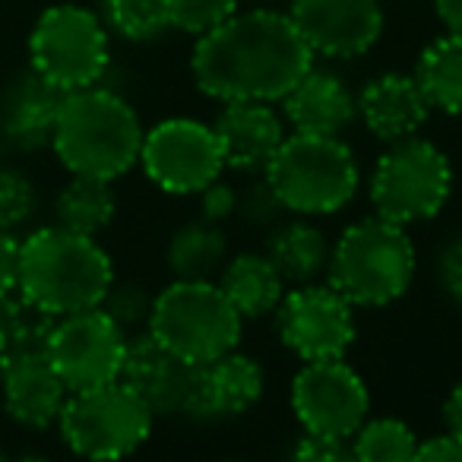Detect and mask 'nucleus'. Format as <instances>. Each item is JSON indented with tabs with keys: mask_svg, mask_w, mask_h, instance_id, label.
I'll use <instances>...</instances> for the list:
<instances>
[{
	"mask_svg": "<svg viewBox=\"0 0 462 462\" xmlns=\"http://www.w3.org/2000/svg\"><path fill=\"white\" fill-rule=\"evenodd\" d=\"M449 190H453V165L447 152L418 134L386 143L367 180L374 212L405 228L440 216Z\"/></svg>",
	"mask_w": 462,
	"mask_h": 462,
	"instance_id": "obj_7",
	"label": "nucleus"
},
{
	"mask_svg": "<svg viewBox=\"0 0 462 462\" xmlns=\"http://www.w3.org/2000/svg\"><path fill=\"white\" fill-rule=\"evenodd\" d=\"M282 346L301 361L346 358L355 342V308L333 285H291L276 308Z\"/></svg>",
	"mask_w": 462,
	"mask_h": 462,
	"instance_id": "obj_13",
	"label": "nucleus"
},
{
	"mask_svg": "<svg viewBox=\"0 0 462 462\" xmlns=\"http://www.w3.org/2000/svg\"><path fill=\"white\" fill-rule=\"evenodd\" d=\"M143 121L136 108L102 86L67 92L51 149L70 174L117 180L140 162Z\"/></svg>",
	"mask_w": 462,
	"mask_h": 462,
	"instance_id": "obj_3",
	"label": "nucleus"
},
{
	"mask_svg": "<svg viewBox=\"0 0 462 462\" xmlns=\"http://www.w3.org/2000/svg\"><path fill=\"white\" fill-rule=\"evenodd\" d=\"M235 209H238V190L228 180L216 178L199 190V218H206V222L222 225L225 218L235 216Z\"/></svg>",
	"mask_w": 462,
	"mask_h": 462,
	"instance_id": "obj_36",
	"label": "nucleus"
},
{
	"mask_svg": "<svg viewBox=\"0 0 462 462\" xmlns=\"http://www.w3.org/2000/svg\"><path fill=\"white\" fill-rule=\"evenodd\" d=\"M241 0H168V14H171V29L187 35H203L225 23L231 14H238Z\"/></svg>",
	"mask_w": 462,
	"mask_h": 462,
	"instance_id": "obj_32",
	"label": "nucleus"
},
{
	"mask_svg": "<svg viewBox=\"0 0 462 462\" xmlns=\"http://www.w3.org/2000/svg\"><path fill=\"white\" fill-rule=\"evenodd\" d=\"M266 257L282 273L285 285H308L317 282L320 273H327L329 245L317 225L295 218V222L273 225L266 238Z\"/></svg>",
	"mask_w": 462,
	"mask_h": 462,
	"instance_id": "obj_23",
	"label": "nucleus"
},
{
	"mask_svg": "<svg viewBox=\"0 0 462 462\" xmlns=\"http://www.w3.org/2000/svg\"><path fill=\"white\" fill-rule=\"evenodd\" d=\"M140 165L159 190L187 197L222 178L225 155L212 124L168 117L143 134Z\"/></svg>",
	"mask_w": 462,
	"mask_h": 462,
	"instance_id": "obj_10",
	"label": "nucleus"
},
{
	"mask_svg": "<svg viewBox=\"0 0 462 462\" xmlns=\"http://www.w3.org/2000/svg\"><path fill=\"white\" fill-rule=\"evenodd\" d=\"M310 64L314 51L291 16L270 7L231 14L197 35L190 54L193 83L216 102H282Z\"/></svg>",
	"mask_w": 462,
	"mask_h": 462,
	"instance_id": "obj_1",
	"label": "nucleus"
},
{
	"mask_svg": "<svg viewBox=\"0 0 462 462\" xmlns=\"http://www.w3.org/2000/svg\"><path fill=\"white\" fill-rule=\"evenodd\" d=\"M127 333L102 308L58 317L48 342V361L70 393L92 390L121 377Z\"/></svg>",
	"mask_w": 462,
	"mask_h": 462,
	"instance_id": "obj_12",
	"label": "nucleus"
},
{
	"mask_svg": "<svg viewBox=\"0 0 462 462\" xmlns=\"http://www.w3.org/2000/svg\"><path fill=\"white\" fill-rule=\"evenodd\" d=\"M155 415L121 380L70 393L58 428L64 443L86 459H124L152 434Z\"/></svg>",
	"mask_w": 462,
	"mask_h": 462,
	"instance_id": "obj_8",
	"label": "nucleus"
},
{
	"mask_svg": "<svg viewBox=\"0 0 462 462\" xmlns=\"http://www.w3.org/2000/svg\"><path fill=\"white\" fill-rule=\"evenodd\" d=\"M352 459L361 462H409L415 459L418 437L399 418H365L352 434Z\"/></svg>",
	"mask_w": 462,
	"mask_h": 462,
	"instance_id": "obj_28",
	"label": "nucleus"
},
{
	"mask_svg": "<svg viewBox=\"0 0 462 462\" xmlns=\"http://www.w3.org/2000/svg\"><path fill=\"white\" fill-rule=\"evenodd\" d=\"M218 289L245 320H260V317L276 314L289 285L263 251H245L222 263Z\"/></svg>",
	"mask_w": 462,
	"mask_h": 462,
	"instance_id": "obj_22",
	"label": "nucleus"
},
{
	"mask_svg": "<svg viewBox=\"0 0 462 462\" xmlns=\"http://www.w3.org/2000/svg\"><path fill=\"white\" fill-rule=\"evenodd\" d=\"M0 377H4V409L20 428L45 430L58 424L70 390L54 371L48 355L16 361V365L4 367Z\"/></svg>",
	"mask_w": 462,
	"mask_h": 462,
	"instance_id": "obj_21",
	"label": "nucleus"
},
{
	"mask_svg": "<svg viewBox=\"0 0 462 462\" xmlns=\"http://www.w3.org/2000/svg\"><path fill=\"white\" fill-rule=\"evenodd\" d=\"M193 365L162 346L149 329L127 336V352L121 365V383H127L155 418H174L184 411Z\"/></svg>",
	"mask_w": 462,
	"mask_h": 462,
	"instance_id": "obj_16",
	"label": "nucleus"
},
{
	"mask_svg": "<svg viewBox=\"0 0 462 462\" xmlns=\"http://www.w3.org/2000/svg\"><path fill=\"white\" fill-rule=\"evenodd\" d=\"M263 367L257 358L231 348L203 365H193L190 386H187L184 411L193 421H231L241 418L263 396Z\"/></svg>",
	"mask_w": 462,
	"mask_h": 462,
	"instance_id": "obj_15",
	"label": "nucleus"
},
{
	"mask_svg": "<svg viewBox=\"0 0 462 462\" xmlns=\"http://www.w3.org/2000/svg\"><path fill=\"white\" fill-rule=\"evenodd\" d=\"M415 459L421 462H462V440L453 430H443V434H430L424 440H418Z\"/></svg>",
	"mask_w": 462,
	"mask_h": 462,
	"instance_id": "obj_37",
	"label": "nucleus"
},
{
	"mask_svg": "<svg viewBox=\"0 0 462 462\" xmlns=\"http://www.w3.org/2000/svg\"><path fill=\"white\" fill-rule=\"evenodd\" d=\"M282 209L295 216H333L346 209L361 187V168L339 134H285L263 168Z\"/></svg>",
	"mask_w": 462,
	"mask_h": 462,
	"instance_id": "obj_5",
	"label": "nucleus"
},
{
	"mask_svg": "<svg viewBox=\"0 0 462 462\" xmlns=\"http://www.w3.org/2000/svg\"><path fill=\"white\" fill-rule=\"evenodd\" d=\"M291 411L308 434L352 440L371 415V393L346 358L304 361L291 380Z\"/></svg>",
	"mask_w": 462,
	"mask_h": 462,
	"instance_id": "obj_11",
	"label": "nucleus"
},
{
	"mask_svg": "<svg viewBox=\"0 0 462 462\" xmlns=\"http://www.w3.org/2000/svg\"><path fill=\"white\" fill-rule=\"evenodd\" d=\"M443 421L462 440V380L449 390L447 402H443Z\"/></svg>",
	"mask_w": 462,
	"mask_h": 462,
	"instance_id": "obj_39",
	"label": "nucleus"
},
{
	"mask_svg": "<svg viewBox=\"0 0 462 462\" xmlns=\"http://www.w3.org/2000/svg\"><path fill=\"white\" fill-rule=\"evenodd\" d=\"M54 323L58 317L42 310L20 291L0 298V371L16 361L48 355Z\"/></svg>",
	"mask_w": 462,
	"mask_h": 462,
	"instance_id": "obj_24",
	"label": "nucleus"
},
{
	"mask_svg": "<svg viewBox=\"0 0 462 462\" xmlns=\"http://www.w3.org/2000/svg\"><path fill=\"white\" fill-rule=\"evenodd\" d=\"M358 115V98L346 79L310 64L308 73L282 96V117L304 134H342Z\"/></svg>",
	"mask_w": 462,
	"mask_h": 462,
	"instance_id": "obj_19",
	"label": "nucleus"
},
{
	"mask_svg": "<svg viewBox=\"0 0 462 462\" xmlns=\"http://www.w3.org/2000/svg\"><path fill=\"white\" fill-rule=\"evenodd\" d=\"M111 282L115 266L92 235H79L54 222L20 241L16 291L51 317L98 308Z\"/></svg>",
	"mask_w": 462,
	"mask_h": 462,
	"instance_id": "obj_2",
	"label": "nucleus"
},
{
	"mask_svg": "<svg viewBox=\"0 0 462 462\" xmlns=\"http://www.w3.org/2000/svg\"><path fill=\"white\" fill-rule=\"evenodd\" d=\"M327 279L352 308H386L415 279V245L405 225L383 216L352 222L329 247Z\"/></svg>",
	"mask_w": 462,
	"mask_h": 462,
	"instance_id": "obj_4",
	"label": "nucleus"
},
{
	"mask_svg": "<svg viewBox=\"0 0 462 462\" xmlns=\"http://www.w3.org/2000/svg\"><path fill=\"white\" fill-rule=\"evenodd\" d=\"M108 64V26L92 10L54 4L35 20L29 35V67L60 92L98 86Z\"/></svg>",
	"mask_w": 462,
	"mask_h": 462,
	"instance_id": "obj_9",
	"label": "nucleus"
},
{
	"mask_svg": "<svg viewBox=\"0 0 462 462\" xmlns=\"http://www.w3.org/2000/svg\"><path fill=\"white\" fill-rule=\"evenodd\" d=\"M168 270L174 279H212L228 260V241L216 222H187L171 235L165 247Z\"/></svg>",
	"mask_w": 462,
	"mask_h": 462,
	"instance_id": "obj_27",
	"label": "nucleus"
},
{
	"mask_svg": "<svg viewBox=\"0 0 462 462\" xmlns=\"http://www.w3.org/2000/svg\"><path fill=\"white\" fill-rule=\"evenodd\" d=\"M39 193L35 184L16 168H0V228L16 231L35 216Z\"/></svg>",
	"mask_w": 462,
	"mask_h": 462,
	"instance_id": "obj_31",
	"label": "nucleus"
},
{
	"mask_svg": "<svg viewBox=\"0 0 462 462\" xmlns=\"http://www.w3.org/2000/svg\"><path fill=\"white\" fill-rule=\"evenodd\" d=\"M289 16L320 58L355 60L383 35V0H289Z\"/></svg>",
	"mask_w": 462,
	"mask_h": 462,
	"instance_id": "obj_14",
	"label": "nucleus"
},
{
	"mask_svg": "<svg viewBox=\"0 0 462 462\" xmlns=\"http://www.w3.org/2000/svg\"><path fill=\"white\" fill-rule=\"evenodd\" d=\"M64 96L67 92H60L58 86L42 79L29 67L4 92V102H0V136L14 143L16 149H26V152L51 146V134L54 124H58Z\"/></svg>",
	"mask_w": 462,
	"mask_h": 462,
	"instance_id": "obj_20",
	"label": "nucleus"
},
{
	"mask_svg": "<svg viewBox=\"0 0 462 462\" xmlns=\"http://www.w3.org/2000/svg\"><path fill=\"white\" fill-rule=\"evenodd\" d=\"M291 456L304 462H339V459H352V443L342 440V437L308 434L304 430L295 447H291Z\"/></svg>",
	"mask_w": 462,
	"mask_h": 462,
	"instance_id": "obj_35",
	"label": "nucleus"
},
{
	"mask_svg": "<svg viewBox=\"0 0 462 462\" xmlns=\"http://www.w3.org/2000/svg\"><path fill=\"white\" fill-rule=\"evenodd\" d=\"M102 20L127 42H152L171 29L168 0H102Z\"/></svg>",
	"mask_w": 462,
	"mask_h": 462,
	"instance_id": "obj_29",
	"label": "nucleus"
},
{
	"mask_svg": "<svg viewBox=\"0 0 462 462\" xmlns=\"http://www.w3.org/2000/svg\"><path fill=\"white\" fill-rule=\"evenodd\" d=\"M146 329L190 365L238 348L245 317L212 279H174L152 298Z\"/></svg>",
	"mask_w": 462,
	"mask_h": 462,
	"instance_id": "obj_6",
	"label": "nucleus"
},
{
	"mask_svg": "<svg viewBox=\"0 0 462 462\" xmlns=\"http://www.w3.org/2000/svg\"><path fill=\"white\" fill-rule=\"evenodd\" d=\"M115 212L117 193L111 180L89 178V174H73L54 199V222L79 235H92V238L108 228Z\"/></svg>",
	"mask_w": 462,
	"mask_h": 462,
	"instance_id": "obj_26",
	"label": "nucleus"
},
{
	"mask_svg": "<svg viewBox=\"0 0 462 462\" xmlns=\"http://www.w3.org/2000/svg\"><path fill=\"white\" fill-rule=\"evenodd\" d=\"M434 10L447 32L462 35V0H434Z\"/></svg>",
	"mask_w": 462,
	"mask_h": 462,
	"instance_id": "obj_40",
	"label": "nucleus"
},
{
	"mask_svg": "<svg viewBox=\"0 0 462 462\" xmlns=\"http://www.w3.org/2000/svg\"><path fill=\"white\" fill-rule=\"evenodd\" d=\"M212 130L222 146L225 168L257 174L282 146L285 117L273 108V102H222Z\"/></svg>",
	"mask_w": 462,
	"mask_h": 462,
	"instance_id": "obj_17",
	"label": "nucleus"
},
{
	"mask_svg": "<svg viewBox=\"0 0 462 462\" xmlns=\"http://www.w3.org/2000/svg\"><path fill=\"white\" fill-rule=\"evenodd\" d=\"M437 282L447 301L462 314V235L443 245V251L437 254Z\"/></svg>",
	"mask_w": 462,
	"mask_h": 462,
	"instance_id": "obj_34",
	"label": "nucleus"
},
{
	"mask_svg": "<svg viewBox=\"0 0 462 462\" xmlns=\"http://www.w3.org/2000/svg\"><path fill=\"white\" fill-rule=\"evenodd\" d=\"M152 298L140 282H111L105 291L102 304L98 308L124 329V333H134V329H146L149 323V310H152Z\"/></svg>",
	"mask_w": 462,
	"mask_h": 462,
	"instance_id": "obj_30",
	"label": "nucleus"
},
{
	"mask_svg": "<svg viewBox=\"0 0 462 462\" xmlns=\"http://www.w3.org/2000/svg\"><path fill=\"white\" fill-rule=\"evenodd\" d=\"M358 117L377 140L396 143L428 124L430 105L411 73H380L358 92Z\"/></svg>",
	"mask_w": 462,
	"mask_h": 462,
	"instance_id": "obj_18",
	"label": "nucleus"
},
{
	"mask_svg": "<svg viewBox=\"0 0 462 462\" xmlns=\"http://www.w3.org/2000/svg\"><path fill=\"white\" fill-rule=\"evenodd\" d=\"M16 260H20V241L14 231L0 228V298L16 291Z\"/></svg>",
	"mask_w": 462,
	"mask_h": 462,
	"instance_id": "obj_38",
	"label": "nucleus"
},
{
	"mask_svg": "<svg viewBox=\"0 0 462 462\" xmlns=\"http://www.w3.org/2000/svg\"><path fill=\"white\" fill-rule=\"evenodd\" d=\"M411 77L421 86L430 111L462 115V35L447 32L424 45Z\"/></svg>",
	"mask_w": 462,
	"mask_h": 462,
	"instance_id": "obj_25",
	"label": "nucleus"
},
{
	"mask_svg": "<svg viewBox=\"0 0 462 462\" xmlns=\"http://www.w3.org/2000/svg\"><path fill=\"white\" fill-rule=\"evenodd\" d=\"M235 216L245 218V225H251V228H273L279 222V216H282V203H279L270 180L266 178L251 180V187L238 190V209H235Z\"/></svg>",
	"mask_w": 462,
	"mask_h": 462,
	"instance_id": "obj_33",
	"label": "nucleus"
}]
</instances>
